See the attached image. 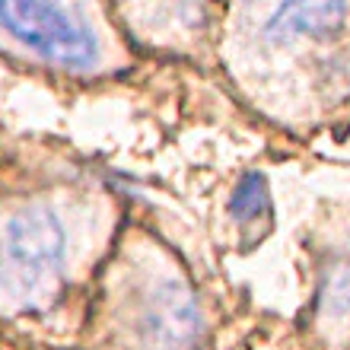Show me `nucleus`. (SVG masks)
<instances>
[{
	"mask_svg": "<svg viewBox=\"0 0 350 350\" xmlns=\"http://www.w3.org/2000/svg\"><path fill=\"white\" fill-rule=\"evenodd\" d=\"M67 226L51 204H26L0 226V299L36 306L55 296L67 271Z\"/></svg>",
	"mask_w": 350,
	"mask_h": 350,
	"instance_id": "f257e3e1",
	"label": "nucleus"
},
{
	"mask_svg": "<svg viewBox=\"0 0 350 350\" xmlns=\"http://www.w3.org/2000/svg\"><path fill=\"white\" fill-rule=\"evenodd\" d=\"M0 29L48 64L67 70H90L102 57L90 23L77 16L64 0H0Z\"/></svg>",
	"mask_w": 350,
	"mask_h": 350,
	"instance_id": "f03ea898",
	"label": "nucleus"
},
{
	"mask_svg": "<svg viewBox=\"0 0 350 350\" xmlns=\"http://www.w3.org/2000/svg\"><path fill=\"white\" fill-rule=\"evenodd\" d=\"M131 332L144 350H198L201 309L175 277H153L131 306Z\"/></svg>",
	"mask_w": 350,
	"mask_h": 350,
	"instance_id": "7ed1b4c3",
	"label": "nucleus"
},
{
	"mask_svg": "<svg viewBox=\"0 0 350 350\" xmlns=\"http://www.w3.org/2000/svg\"><path fill=\"white\" fill-rule=\"evenodd\" d=\"M258 36L271 45L315 42L347 23L350 0H252Z\"/></svg>",
	"mask_w": 350,
	"mask_h": 350,
	"instance_id": "20e7f679",
	"label": "nucleus"
},
{
	"mask_svg": "<svg viewBox=\"0 0 350 350\" xmlns=\"http://www.w3.org/2000/svg\"><path fill=\"white\" fill-rule=\"evenodd\" d=\"M319 325L334 341H350V242L332 252L319 284Z\"/></svg>",
	"mask_w": 350,
	"mask_h": 350,
	"instance_id": "39448f33",
	"label": "nucleus"
},
{
	"mask_svg": "<svg viewBox=\"0 0 350 350\" xmlns=\"http://www.w3.org/2000/svg\"><path fill=\"white\" fill-rule=\"evenodd\" d=\"M230 217L239 223V230H267L274 207H271V191L261 172L242 175L230 198Z\"/></svg>",
	"mask_w": 350,
	"mask_h": 350,
	"instance_id": "423d86ee",
	"label": "nucleus"
}]
</instances>
